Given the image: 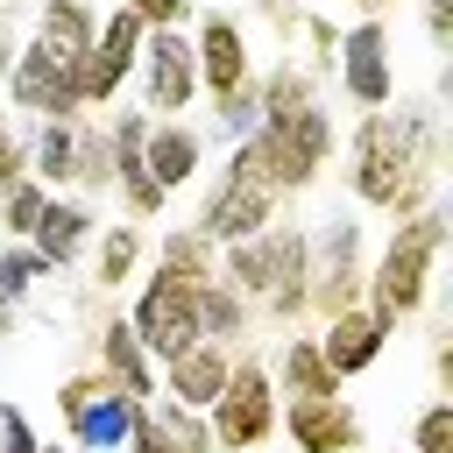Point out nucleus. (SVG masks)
Segmentation results:
<instances>
[{
  "instance_id": "obj_1",
  "label": "nucleus",
  "mask_w": 453,
  "mask_h": 453,
  "mask_svg": "<svg viewBox=\"0 0 453 453\" xmlns=\"http://www.w3.org/2000/svg\"><path fill=\"white\" fill-rule=\"evenodd\" d=\"M439 177H446V134H439V106L432 99H396V113H354L347 134V198L375 219H411L425 205H439Z\"/></svg>"
},
{
  "instance_id": "obj_2",
  "label": "nucleus",
  "mask_w": 453,
  "mask_h": 453,
  "mask_svg": "<svg viewBox=\"0 0 453 453\" xmlns=\"http://www.w3.org/2000/svg\"><path fill=\"white\" fill-rule=\"evenodd\" d=\"M219 283H234L255 319H269L276 333L304 326V290H311V226L276 212L255 241H234L219 248Z\"/></svg>"
},
{
  "instance_id": "obj_3",
  "label": "nucleus",
  "mask_w": 453,
  "mask_h": 453,
  "mask_svg": "<svg viewBox=\"0 0 453 453\" xmlns=\"http://www.w3.org/2000/svg\"><path fill=\"white\" fill-rule=\"evenodd\" d=\"M439 255H446V205H425L411 219H389L375 255H368V290L361 304L382 319V326H411L432 290H439Z\"/></svg>"
},
{
  "instance_id": "obj_4",
  "label": "nucleus",
  "mask_w": 453,
  "mask_h": 453,
  "mask_svg": "<svg viewBox=\"0 0 453 453\" xmlns=\"http://www.w3.org/2000/svg\"><path fill=\"white\" fill-rule=\"evenodd\" d=\"M283 205H290V198L276 191L255 134H241V142H226V163L205 177V198H198V219H191V226H198L212 248H234V241H255Z\"/></svg>"
},
{
  "instance_id": "obj_5",
  "label": "nucleus",
  "mask_w": 453,
  "mask_h": 453,
  "mask_svg": "<svg viewBox=\"0 0 453 453\" xmlns=\"http://www.w3.org/2000/svg\"><path fill=\"white\" fill-rule=\"evenodd\" d=\"M368 290V234L354 212H333L311 226V290H304V326H326L354 311Z\"/></svg>"
},
{
  "instance_id": "obj_6",
  "label": "nucleus",
  "mask_w": 453,
  "mask_h": 453,
  "mask_svg": "<svg viewBox=\"0 0 453 453\" xmlns=\"http://www.w3.org/2000/svg\"><path fill=\"white\" fill-rule=\"evenodd\" d=\"M255 149H262V163H269V177H276V191H283V198L311 191V184L326 177L333 149H340L333 106H326V99H311V106H297V113H283V120H262V127H255Z\"/></svg>"
},
{
  "instance_id": "obj_7",
  "label": "nucleus",
  "mask_w": 453,
  "mask_h": 453,
  "mask_svg": "<svg viewBox=\"0 0 453 453\" xmlns=\"http://www.w3.org/2000/svg\"><path fill=\"white\" fill-rule=\"evenodd\" d=\"M276 382H269V361L262 354H234V375H226V389L212 396V411H205V432H212V453H262L269 439H276Z\"/></svg>"
},
{
  "instance_id": "obj_8",
  "label": "nucleus",
  "mask_w": 453,
  "mask_h": 453,
  "mask_svg": "<svg viewBox=\"0 0 453 453\" xmlns=\"http://www.w3.org/2000/svg\"><path fill=\"white\" fill-rule=\"evenodd\" d=\"M326 78L340 85V99H347L354 113H382V106H396V35H389V21H382V14L347 21Z\"/></svg>"
},
{
  "instance_id": "obj_9",
  "label": "nucleus",
  "mask_w": 453,
  "mask_h": 453,
  "mask_svg": "<svg viewBox=\"0 0 453 453\" xmlns=\"http://www.w3.org/2000/svg\"><path fill=\"white\" fill-rule=\"evenodd\" d=\"M134 106L149 120H184L198 106V57H191V28H149L142 57H134Z\"/></svg>"
},
{
  "instance_id": "obj_10",
  "label": "nucleus",
  "mask_w": 453,
  "mask_h": 453,
  "mask_svg": "<svg viewBox=\"0 0 453 453\" xmlns=\"http://www.w3.org/2000/svg\"><path fill=\"white\" fill-rule=\"evenodd\" d=\"M142 35H149V28H142L120 0L99 14V35H92V50H85V64H78V106H85V113H113V106H120V92L134 85Z\"/></svg>"
},
{
  "instance_id": "obj_11",
  "label": "nucleus",
  "mask_w": 453,
  "mask_h": 453,
  "mask_svg": "<svg viewBox=\"0 0 453 453\" xmlns=\"http://www.w3.org/2000/svg\"><path fill=\"white\" fill-rule=\"evenodd\" d=\"M191 57H198V99L205 106H219V99H234L241 85H255V42H248V21L241 14H226V7H205V14H191Z\"/></svg>"
},
{
  "instance_id": "obj_12",
  "label": "nucleus",
  "mask_w": 453,
  "mask_h": 453,
  "mask_svg": "<svg viewBox=\"0 0 453 453\" xmlns=\"http://www.w3.org/2000/svg\"><path fill=\"white\" fill-rule=\"evenodd\" d=\"M127 326H134V340H142V354L163 368V361H177L184 347H198V311H191V290L184 283H170V276H134V304L120 311Z\"/></svg>"
},
{
  "instance_id": "obj_13",
  "label": "nucleus",
  "mask_w": 453,
  "mask_h": 453,
  "mask_svg": "<svg viewBox=\"0 0 453 453\" xmlns=\"http://www.w3.org/2000/svg\"><path fill=\"white\" fill-rule=\"evenodd\" d=\"M276 432L290 439V453H368V425H361L347 389H333V396H283L276 403Z\"/></svg>"
},
{
  "instance_id": "obj_14",
  "label": "nucleus",
  "mask_w": 453,
  "mask_h": 453,
  "mask_svg": "<svg viewBox=\"0 0 453 453\" xmlns=\"http://www.w3.org/2000/svg\"><path fill=\"white\" fill-rule=\"evenodd\" d=\"M7 106L14 113H28V127L35 120H85V106H78V71H64L42 42H28L21 35V50H14V71H7Z\"/></svg>"
},
{
  "instance_id": "obj_15",
  "label": "nucleus",
  "mask_w": 453,
  "mask_h": 453,
  "mask_svg": "<svg viewBox=\"0 0 453 453\" xmlns=\"http://www.w3.org/2000/svg\"><path fill=\"white\" fill-rule=\"evenodd\" d=\"M311 340H319V361L333 368V382H354V375H368V368L382 361V347L396 340V326H382L368 304H354V311L311 326Z\"/></svg>"
},
{
  "instance_id": "obj_16",
  "label": "nucleus",
  "mask_w": 453,
  "mask_h": 453,
  "mask_svg": "<svg viewBox=\"0 0 453 453\" xmlns=\"http://www.w3.org/2000/svg\"><path fill=\"white\" fill-rule=\"evenodd\" d=\"M142 170L156 177L163 198L191 191L198 170H205V127H191V120H149V134H142Z\"/></svg>"
},
{
  "instance_id": "obj_17",
  "label": "nucleus",
  "mask_w": 453,
  "mask_h": 453,
  "mask_svg": "<svg viewBox=\"0 0 453 453\" xmlns=\"http://www.w3.org/2000/svg\"><path fill=\"white\" fill-rule=\"evenodd\" d=\"M234 354L241 347H219V340H198V347H184L177 361H163L156 368V396H170V403H184V411H212V396L226 389V375H234Z\"/></svg>"
},
{
  "instance_id": "obj_18",
  "label": "nucleus",
  "mask_w": 453,
  "mask_h": 453,
  "mask_svg": "<svg viewBox=\"0 0 453 453\" xmlns=\"http://www.w3.org/2000/svg\"><path fill=\"white\" fill-rule=\"evenodd\" d=\"M92 368L120 389V396H134V403H149L163 382H156V361L142 354V340H134V326L120 319V311H106L99 319V333H92Z\"/></svg>"
},
{
  "instance_id": "obj_19",
  "label": "nucleus",
  "mask_w": 453,
  "mask_h": 453,
  "mask_svg": "<svg viewBox=\"0 0 453 453\" xmlns=\"http://www.w3.org/2000/svg\"><path fill=\"white\" fill-rule=\"evenodd\" d=\"M92 234H99V212H92V198H71V191H57V198L42 205V219H35V234H28V248H35L50 269H71V262H85Z\"/></svg>"
},
{
  "instance_id": "obj_20",
  "label": "nucleus",
  "mask_w": 453,
  "mask_h": 453,
  "mask_svg": "<svg viewBox=\"0 0 453 453\" xmlns=\"http://www.w3.org/2000/svg\"><path fill=\"white\" fill-rule=\"evenodd\" d=\"M85 262H92V290H99V297L134 290V276H142V262H149V226H134V219H99Z\"/></svg>"
},
{
  "instance_id": "obj_21",
  "label": "nucleus",
  "mask_w": 453,
  "mask_h": 453,
  "mask_svg": "<svg viewBox=\"0 0 453 453\" xmlns=\"http://www.w3.org/2000/svg\"><path fill=\"white\" fill-rule=\"evenodd\" d=\"M262 361H269V382H276L283 396H333V389H347V382H333V368L319 361V340H311V326H290V333H276V347H269Z\"/></svg>"
},
{
  "instance_id": "obj_22",
  "label": "nucleus",
  "mask_w": 453,
  "mask_h": 453,
  "mask_svg": "<svg viewBox=\"0 0 453 453\" xmlns=\"http://www.w3.org/2000/svg\"><path fill=\"white\" fill-rule=\"evenodd\" d=\"M92 35H99V14H92V0H35L28 42H42V50H50L64 71H78V64H85Z\"/></svg>"
},
{
  "instance_id": "obj_23",
  "label": "nucleus",
  "mask_w": 453,
  "mask_h": 453,
  "mask_svg": "<svg viewBox=\"0 0 453 453\" xmlns=\"http://www.w3.org/2000/svg\"><path fill=\"white\" fill-rule=\"evenodd\" d=\"M28 177L42 191H71V177H78V120H35L28 127Z\"/></svg>"
},
{
  "instance_id": "obj_24",
  "label": "nucleus",
  "mask_w": 453,
  "mask_h": 453,
  "mask_svg": "<svg viewBox=\"0 0 453 453\" xmlns=\"http://www.w3.org/2000/svg\"><path fill=\"white\" fill-rule=\"evenodd\" d=\"M149 255H156V276H170V283H184V290H198V283L219 276V248H212L198 226H163V241H156Z\"/></svg>"
},
{
  "instance_id": "obj_25",
  "label": "nucleus",
  "mask_w": 453,
  "mask_h": 453,
  "mask_svg": "<svg viewBox=\"0 0 453 453\" xmlns=\"http://www.w3.org/2000/svg\"><path fill=\"white\" fill-rule=\"evenodd\" d=\"M191 311H198V340H219V347H241L255 333V304L234 290V283H198L191 290Z\"/></svg>"
},
{
  "instance_id": "obj_26",
  "label": "nucleus",
  "mask_w": 453,
  "mask_h": 453,
  "mask_svg": "<svg viewBox=\"0 0 453 453\" xmlns=\"http://www.w3.org/2000/svg\"><path fill=\"white\" fill-rule=\"evenodd\" d=\"M127 418H134V396L99 389V396L64 425V439H71V446H85V453H120V446H127Z\"/></svg>"
},
{
  "instance_id": "obj_27",
  "label": "nucleus",
  "mask_w": 453,
  "mask_h": 453,
  "mask_svg": "<svg viewBox=\"0 0 453 453\" xmlns=\"http://www.w3.org/2000/svg\"><path fill=\"white\" fill-rule=\"evenodd\" d=\"M113 191V142H106V120L85 113L78 120V177H71V198H99Z\"/></svg>"
},
{
  "instance_id": "obj_28",
  "label": "nucleus",
  "mask_w": 453,
  "mask_h": 453,
  "mask_svg": "<svg viewBox=\"0 0 453 453\" xmlns=\"http://www.w3.org/2000/svg\"><path fill=\"white\" fill-rule=\"evenodd\" d=\"M149 418H156V432L170 439V453H212L205 411H184V403H170V396H149Z\"/></svg>"
},
{
  "instance_id": "obj_29",
  "label": "nucleus",
  "mask_w": 453,
  "mask_h": 453,
  "mask_svg": "<svg viewBox=\"0 0 453 453\" xmlns=\"http://www.w3.org/2000/svg\"><path fill=\"white\" fill-rule=\"evenodd\" d=\"M50 276H57V269H50L28 241H7V248H0V304H14V311H21V297H28L35 283H50Z\"/></svg>"
},
{
  "instance_id": "obj_30",
  "label": "nucleus",
  "mask_w": 453,
  "mask_h": 453,
  "mask_svg": "<svg viewBox=\"0 0 453 453\" xmlns=\"http://www.w3.org/2000/svg\"><path fill=\"white\" fill-rule=\"evenodd\" d=\"M50 198H57V191H42L35 177H21V184H7V191H0V234H7V241H28Z\"/></svg>"
},
{
  "instance_id": "obj_31",
  "label": "nucleus",
  "mask_w": 453,
  "mask_h": 453,
  "mask_svg": "<svg viewBox=\"0 0 453 453\" xmlns=\"http://www.w3.org/2000/svg\"><path fill=\"white\" fill-rule=\"evenodd\" d=\"M411 453H453V396H425L411 411Z\"/></svg>"
},
{
  "instance_id": "obj_32",
  "label": "nucleus",
  "mask_w": 453,
  "mask_h": 453,
  "mask_svg": "<svg viewBox=\"0 0 453 453\" xmlns=\"http://www.w3.org/2000/svg\"><path fill=\"white\" fill-rule=\"evenodd\" d=\"M99 389H113V382H106L99 368H78V375H64V382H57V418L71 425V418H78V411H85V403H92Z\"/></svg>"
},
{
  "instance_id": "obj_33",
  "label": "nucleus",
  "mask_w": 453,
  "mask_h": 453,
  "mask_svg": "<svg viewBox=\"0 0 453 453\" xmlns=\"http://www.w3.org/2000/svg\"><path fill=\"white\" fill-rule=\"evenodd\" d=\"M21 177H28V127L0 113V191L21 184Z\"/></svg>"
},
{
  "instance_id": "obj_34",
  "label": "nucleus",
  "mask_w": 453,
  "mask_h": 453,
  "mask_svg": "<svg viewBox=\"0 0 453 453\" xmlns=\"http://www.w3.org/2000/svg\"><path fill=\"white\" fill-rule=\"evenodd\" d=\"M120 7H127L142 28H191V14H198L191 0H120Z\"/></svg>"
},
{
  "instance_id": "obj_35",
  "label": "nucleus",
  "mask_w": 453,
  "mask_h": 453,
  "mask_svg": "<svg viewBox=\"0 0 453 453\" xmlns=\"http://www.w3.org/2000/svg\"><path fill=\"white\" fill-rule=\"evenodd\" d=\"M255 14L269 21V35H276V57H290V42H297V0H255Z\"/></svg>"
},
{
  "instance_id": "obj_36",
  "label": "nucleus",
  "mask_w": 453,
  "mask_h": 453,
  "mask_svg": "<svg viewBox=\"0 0 453 453\" xmlns=\"http://www.w3.org/2000/svg\"><path fill=\"white\" fill-rule=\"evenodd\" d=\"M418 21H425L432 57H453V0H418Z\"/></svg>"
},
{
  "instance_id": "obj_37",
  "label": "nucleus",
  "mask_w": 453,
  "mask_h": 453,
  "mask_svg": "<svg viewBox=\"0 0 453 453\" xmlns=\"http://www.w3.org/2000/svg\"><path fill=\"white\" fill-rule=\"evenodd\" d=\"M0 453H42V439H35L21 403H0Z\"/></svg>"
},
{
  "instance_id": "obj_38",
  "label": "nucleus",
  "mask_w": 453,
  "mask_h": 453,
  "mask_svg": "<svg viewBox=\"0 0 453 453\" xmlns=\"http://www.w3.org/2000/svg\"><path fill=\"white\" fill-rule=\"evenodd\" d=\"M120 453H170V439L156 432L149 403H134V418H127V446H120Z\"/></svg>"
},
{
  "instance_id": "obj_39",
  "label": "nucleus",
  "mask_w": 453,
  "mask_h": 453,
  "mask_svg": "<svg viewBox=\"0 0 453 453\" xmlns=\"http://www.w3.org/2000/svg\"><path fill=\"white\" fill-rule=\"evenodd\" d=\"M14 50H21V35H14V21L0 14V85H7V71H14Z\"/></svg>"
},
{
  "instance_id": "obj_40",
  "label": "nucleus",
  "mask_w": 453,
  "mask_h": 453,
  "mask_svg": "<svg viewBox=\"0 0 453 453\" xmlns=\"http://www.w3.org/2000/svg\"><path fill=\"white\" fill-rule=\"evenodd\" d=\"M340 7H354V21H361V14H382V21H389V7H403V0H340Z\"/></svg>"
},
{
  "instance_id": "obj_41",
  "label": "nucleus",
  "mask_w": 453,
  "mask_h": 453,
  "mask_svg": "<svg viewBox=\"0 0 453 453\" xmlns=\"http://www.w3.org/2000/svg\"><path fill=\"white\" fill-rule=\"evenodd\" d=\"M14 319H21V311H14V304H0V340L14 333Z\"/></svg>"
},
{
  "instance_id": "obj_42",
  "label": "nucleus",
  "mask_w": 453,
  "mask_h": 453,
  "mask_svg": "<svg viewBox=\"0 0 453 453\" xmlns=\"http://www.w3.org/2000/svg\"><path fill=\"white\" fill-rule=\"evenodd\" d=\"M42 453H71V446H57V439H42Z\"/></svg>"
},
{
  "instance_id": "obj_43",
  "label": "nucleus",
  "mask_w": 453,
  "mask_h": 453,
  "mask_svg": "<svg viewBox=\"0 0 453 453\" xmlns=\"http://www.w3.org/2000/svg\"><path fill=\"white\" fill-rule=\"evenodd\" d=\"M403 453H411V446H403Z\"/></svg>"
}]
</instances>
